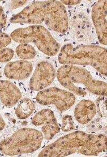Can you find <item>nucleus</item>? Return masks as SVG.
<instances>
[{"label": "nucleus", "mask_w": 107, "mask_h": 157, "mask_svg": "<svg viewBox=\"0 0 107 157\" xmlns=\"http://www.w3.org/2000/svg\"><path fill=\"white\" fill-rule=\"evenodd\" d=\"M62 64L90 66L103 75L107 72V52L97 45H78L67 44L61 48L58 57Z\"/></svg>", "instance_id": "nucleus-4"}, {"label": "nucleus", "mask_w": 107, "mask_h": 157, "mask_svg": "<svg viewBox=\"0 0 107 157\" xmlns=\"http://www.w3.org/2000/svg\"><path fill=\"white\" fill-rule=\"evenodd\" d=\"M32 122L36 127H41L44 137L47 140L52 139L60 131L54 113L49 109H44L37 113Z\"/></svg>", "instance_id": "nucleus-10"}, {"label": "nucleus", "mask_w": 107, "mask_h": 157, "mask_svg": "<svg viewBox=\"0 0 107 157\" xmlns=\"http://www.w3.org/2000/svg\"><path fill=\"white\" fill-rule=\"evenodd\" d=\"M21 93L11 82L0 80V109L11 108L21 100ZM6 127V122L0 112V132Z\"/></svg>", "instance_id": "nucleus-9"}, {"label": "nucleus", "mask_w": 107, "mask_h": 157, "mask_svg": "<svg viewBox=\"0 0 107 157\" xmlns=\"http://www.w3.org/2000/svg\"><path fill=\"white\" fill-rule=\"evenodd\" d=\"M32 70L33 65L30 62L19 60L7 64L4 68V73L8 78L22 80L28 78Z\"/></svg>", "instance_id": "nucleus-12"}, {"label": "nucleus", "mask_w": 107, "mask_h": 157, "mask_svg": "<svg viewBox=\"0 0 107 157\" xmlns=\"http://www.w3.org/2000/svg\"><path fill=\"white\" fill-rule=\"evenodd\" d=\"M97 108L94 102L90 100H82L75 109V117L78 123L86 124L89 123L97 114Z\"/></svg>", "instance_id": "nucleus-13"}, {"label": "nucleus", "mask_w": 107, "mask_h": 157, "mask_svg": "<svg viewBox=\"0 0 107 157\" xmlns=\"http://www.w3.org/2000/svg\"><path fill=\"white\" fill-rule=\"evenodd\" d=\"M16 52L17 56L23 60L33 59L36 54V49L29 44H21L18 46Z\"/></svg>", "instance_id": "nucleus-15"}, {"label": "nucleus", "mask_w": 107, "mask_h": 157, "mask_svg": "<svg viewBox=\"0 0 107 157\" xmlns=\"http://www.w3.org/2000/svg\"><path fill=\"white\" fill-rule=\"evenodd\" d=\"M36 101L44 106L53 105L60 112H63L74 105L76 97L72 92L53 87L39 92Z\"/></svg>", "instance_id": "nucleus-7"}, {"label": "nucleus", "mask_w": 107, "mask_h": 157, "mask_svg": "<svg viewBox=\"0 0 107 157\" xmlns=\"http://www.w3.org/2000/svg\"><path fill=\"white\" fill-rule=\"evenodd\" d=\"M35 109V105L29 98H24L19 100L15 110V114L19 119H27Z\"/></svg>", "instance_id": "nucleus-14"}, {"label": "nucleus", "mask_w": 107, "mask_h": 157, "mask_svg": "<svg viewBox=\"0 0 107 157\" xmlns=\"http://www.w3.org/2000/svg\"><path fill=\"white\" fill-rule=\"evenodd\" d=\"M74 121L71 115H66L63 117L62 122L61 129L63 132H67L74 129Z\"/></svg>", "instance_id": "nucleus-16"}, {"label": "nucleus", "mask_w": 107, "mask_h": 157, "mask_svg": "<svg viewBox=\"0 0 107 157\" xmlns=\"http://www.w3.org/2000/svg\"><path fill=\"white\" fill-rule=\"evenodd\" d=\"M56 71L53 65L47 61L39 62L29 81V87L34 91L45 89L54 81Z\"/></svg>", "instance_id": "nucleus-8"}, {"label": "nucleus", "mask_w": 107, "mask_h": 157, "mask_svg": "<svg viewBox=\"0 0 107 157\" xmlns=\"http://www.w3.org/2000/svg\"><path fill=\"white\" fill-rule=\"evenodd\" d=\"M11 23L40 24L44 22L55 32L64 33L69 29V19L64 5L58 1H36L10 20Z\"/></svg>", "instance_id": "nucleus-2"}, {"label": "nucleus", "mask_w": 107, "mask_h": 157, "mask_svg": "<svg viewBox=\"0 0 107 157\" xmlns=\"http://www.w3.org/2000/svg\"><path fill=\"white\" fill-rule=\"evenodd\" d=\"M107 150V136L103 134H86L73 132L59 138L45 147L39 157H66L74 153L97 155Z\"/></svg>", "instance_id": "nucleus-1"}, {"label": "nucleus", "mask_w": 107, "mask_h": 157, "mask_svg": "<svg viewBox=\"0 0 107 157\" xmlns=\"http://www.w3.org/2000/svg\"><path fill=\"white\" fill-rule=\"evenodd\" d=\"M1 1H0V2H1Z\"/></svg>", "instance_id": "nucleus-23"}, {"label": "nucleus", "mask_w": 107, "mask_h": 157, "mask_svg": "<svg viewBox=\"0 0 107 157\" xmlns=\"http://www.w3.org/2000/svg\"><path fill=\"white\" fill-rule=\"evenodd\" d=\"M44 135L33 128H22L0 142V151L5 155L33 153L40 149Z\"/></svg>", "instance_id": "nucleus-5"}, {"label": "nucleus", "mask_w": 107, "mask_h": 157, "mask_svg": "<svg viewBox=\"0 0 107 157\" xmlns=\"http://www.w3.org/2000/svg\"><path fill=\"white\" fill-rule=\"evenodd\" d=\"M107 1L100 0L95 3L92 9V19L97 38L101 44H107Z\"/></svg>", "instance_id": "nucleus-11"}, {"label": "nucleus", "mask_w": 107, "mask_h": 157, "mask_svg": "<svg viewBox=\"0 0 107 157\" xmlns=\"http://www.w3.org/2000/svg\"><path fill=\"white\" fill-rule=\"evenodd\" d=\"M14 55V51L8 48H4L0 50V62L5 63L10 61Z\"/></svg>", "instance_id": "nucleus-17"}, {"label": "nucleus", "mask_w": 107, "mask_h": 157, "mask_svg": "<svg viewBox=\"0 0 107 157\" xmlns=\"http://www.w3.org/2000/svg\"><path fill=\"white\" fill-rule=\"evenodd\" d=\"M2 72H1V71H0V78H1V77H2Z\"/></svg>", "instance_id": "nucleus-22"}, {"label": "nucleus", "mask_w": 107, "mask_h": 157, "mask_svg": "<svg viewBox=\"0 0 107 157\" xmlns=\"http://www.w3.org/2000/svg\"><path fill=\"white\" fill-rule=\"evenodd\" d=\"M27 1H11L9 3L8 8L10 11L18 8L27 3Z\"/></svg>", "instance_id": "nucleus-19"}, {"label": "nucleus", "mask_w": 107, "mask_h": 157, "mask_svg": "<svg viewBox=\"0 0 107 157\" xmlns=\"http://www.w3.org/2000/svg\"><path fill=\"white\" fill-rule=\"evenodd\" d=\"M10 37L17 43H33L40 51L50 56L56 55L60 49V45L51 32L39 25L17 29L11 33Z\"/></svg>", "instance_id": "nucleus-6"}, {"label": "nucleus", "mask_w": 107, "mask_h": 157, "mask_svg": "<svg viewBox=\"0 0 107 157\" xmlns=\"http://www.w3.org/2000/svg\"><path fill=\"white\" fill-rule=\"evenodd\" d=\"M61 3H63L64 5H67V6H74V5H77L80 3L81 1H73V0H67V1H61Z\"/></svg>", "instance_id": "nucleus-21"}, {"label": "nucleus", "mask_w": 107, "mask_h": 157, "mask_svg": "<svg viewBox=\"0 0 107 157\" xmlns=\"http://www.w3.org/2000/svg\"><path fill=\"white\" fill-rule=\"evenodd\" d=\"M11 42V38L8 34L0 33V50L4 48Z\"/></svg>", "instance_id": "nucleus-18"}, {"label": "nucleus", "mask_w": 107, "mask_h": 157, "mask_svg": "<svg viewBox=\"0 0 107 157\" xmlns=\"http://www.w3.org/2000/svg\"><path fill=\"white\" fill-rule=\"evenodd\" d=\"M6 18L4 9L0 6V29L4 28L6 25Z\"/></svg>", "instance_id": "nucleus-20"}, {"label": "nucleus", "mask_w": 107, "mask_h": 157, "mask_svg": "<svg viewBox=\"0 0 107 157\" xmlns=\"http://www.w3.org/2000/svg\"><path fill=\"white\" fill-rule=\"evenodd\" d=\"M56 76L63 87L77 96L84 97L87 92L107 96V83L94 78L90 72L84 68L64 64L59 68Z\"/></svg>", "instance_id": "nucleus-3"}]
</instances>
